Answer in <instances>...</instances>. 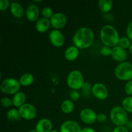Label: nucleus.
Segmentation results:
<instances>
[{"mask_svg": "<svg viewBox=\"0 0 132 132\" xmlns=\"http://www.w3.org/2000/svg\"><path fill=\"white\" fill-rule=\"evenodd\" d=\"M100 53L102 55L105 57L112 55V48L111 47H109V46H104L103 47H101V48Z\"/></svg>", "mask_w": 132, "mask_h": 132, "instance_id": "27", "label": "nucleus"}, {"mask_svg": "<svg viewBox=\"0 0 132 132\" xmlns=\"http://www.w3.org/2000/svg\"><path fill=\"white\" fill-rule=\"evenodd\" d=\"M122 107L127 112L132 113V97H126L122 103Z\"/></svg>", "mask_w": 132, "mask_h": 132, "instance_id": "24", "label": "nucleus"}, {"mask_svg": "<svg viewBox=\"0 0 132 132\" xmlns=\"http://www.w3.org/2000/svg\"><path fill=\"white\" fill-rule=\"evenodd\" d=\"M125 91L127 95H132V80L126 82L125 86Z\"/></svg>", "mask_w": 132, "mask_h": 132, "instance_id": "29", "label": "nucleus"}, {"mask_svg": "<svg viewBox=\"0 0 132 132\" xmlns=\"http://www.w3.org/2000/svg\"><path fill=\"white\" fill-rule=\"evenodd\" d=\"M42 15H43V18H51L52 16L54 15V13H53V10L50 7H44L42 9Z\"/></svg>", "mask_w": 132, "mask_h": 132, "instance_id": "26", "label": "nucleus"}, {"mask_svg": "<svg viewBox=\"0 0 132 132\" xmlns=\"http://www.w3.org/2000/svg\"><path fill=\"white\" fill-rule=\"evenodd\" d=\"M97 115L94 110L90 108H85L80 112L81 121L87 125H92L97 121Z\"/></svg>", "mask_w": 132, "mask_h": 132, "instance_id": "10", "label": "nucleus"}, {"mask_svg": "<svg viewBox=\"0 0 132 132\" xmlns=\"http://www.w3.org/2000/svg\"><path fill=\"white\" fill-rule=\"evenodd\" d=\"M82 90H83V91L85 92V93H87V92H89L90 90H92V87L91 85H90L89 82H85V84H84L83 86H82Z\"/></svg>", "mask_w": 132, "mask_h": 132, "instance_id": "35", "label": "nucleus"}, {"mask_svg": "<svg viewBox=\"0 0 132 132\" xmlns=\"http://www.w3.org/2000/svg\"><path fill=\"white\" fill-rule=\"evenodd\" d=\"M28 132H37V131H36V129H32V130H29V131H28Z\"/></svg>", "mask_w": 132, "mask_h": 132, "instance_id": "39", "label": "nucleus"}, {"mask_svg": "<svg viewBox=\"0 0 132 132\" xmlns=\"http://www.w3.org/2000/svg\"><path fill=\"white\" fill-rule=\"evenodd\" d=\"M49 39L55 47H61L64 43V37L63 34L58 30H53L49 34Z\"/></svg>", "mask_w": 132, "mask_h": 132, "instance_id": "11", "label": "nucleus"}, {"mask_svg": "<svg viewBox=\"0 0 132 132\" xmlns=\"http://www.w3.org/2000/svg\"><path fill=\"white\" fill-rule=\"evenodd\" d=\"M10 12L13 16L17 18H21L24 15V9L18 2H12L10 3Z\"/></svg>", "mask_w": 132, "mask_h": 132, "instance_id": "17", "label": "nucleus"}, {"mask_svg": "<svg viewBox=\"0 0 132 132\" xmlns=\"http://www.w3.org/2000/svg\"><path fill=\"white\" fill-rule=\"evenodd\" d=\"M67 82L68 86L74 90L82 88L85 82L82 73L77 70H74L70 72L67 77Z\"/></svg>", "mask_w": 132, "mask_h": 132, "instance_id": "5", "label": "nucleus"}, {"mask_svg": "<svg viewBox=\"0 0 132 132\" xmlns=\"http://www.w3.org/2000/svg\"><path fill=\"white\" fill-rule=\"evenodd\" d=\"M116 77L121 81L132 80V64L130 62H122L117 66L115 70Z\"/></svg>", "mask_w": 132, "mask_h": 132, "instance_id": "4", "label": "nucleus"}, {"mask_svg": "<svg viewBox=\"0 0 132 132\" xmlns=\"http://www.w3.org/2000/svg\"><path fill=\"white\" fill-rule=\"evenodd\" d=\"M112 57L117 61L122 62L127 58L128 54L126 49L122 48L119 46H116L112 48Z\"/></svg>", "mask_w": 132, "mask_h": 132, "instance_id": "13", "label": "nucleus"}, {"mask_svg": "<svg viewBox=\"0 0 132 132\" xmlns=\"http://www.w3.org/2000/svg\"><path fill=\"white\" fill-rule=\"evenodd\" d=\"M39 15V10L37 5L34 4L30 5L26 10V17L27 19L31 22L37 21Z\"/></svg>", "mask_w": 132, "mask_h": 132, "instance_id": "15", "label": "nucleus"}, {"mask_svg": "<svg viewBox=\"0 0 132 132\" xmlns=\"http://www.w3.org/2000/svg\"><path fill=\"white\" fill-rule=\"evenodd\" d=\"M110 119L117 126H125L128 122V115L122 106H115L110 112Z\"/></svg>", "mask_w": 132, "mask_h": 132, "instance_id": "3", "label": "nucleus"}, {"mask_svg": "<svg viewBox=\"0 0 132 132\" xmlns=\"http://www.w3.org/2000/svg\"><path fill=\"white\" fill-rule=\"evenodd\" d=\"M21 84L19 81L14 78H7L1 82V90L4 94L13 95L19 92Z\"/></svg>", "mask_w": 132, "mask_h": 132, "instance_id": "6", "label": "nucleus"}, {"mask_svg": "<svg viewBox=\"0 0 132 132\" xmlns=\"http://www.w3.org/2000/svg\"><path fill=\"white\" fill-rule=\"evenodd\" d=\"M52 129V123L50 119L43 118L37 122L36 130L37 132H50Z\"/></svg>", "mask_w": 132, "mask_h": 132, "instance_id": "14", "label": "nucleus"}, {"mask_svg": "<svg viewBox=\"0 0 132 132\" xmlns=\"http://www.w3.org/2000/svg\"><path fill=\"white\" fill-rule=\"evenodd\" d=\"M70 97L73 101H77L80 98L79 93L77 92L76 90L72 92L70 94Z\"/></svg>", "mask_w": 132, "mask_h": 132, "instance_id": "34", "label": "nucleus"}, {"mask_svg": "<svg viewBox=\"0 0 132 132\" xmlns=\"http://www.w3.org/2000/svg\"><path fill=\"white\" fill-rule=\"evenodd\" d=\"M97 121L100 122V123L106 122L107 121V116L104 113H99V114L97 115Z\"/></svg>", "mask_w": 132, "mask_h": 132, "instance_id": "32", "label": "nucleus"}, {"mask_svg": "<svg viewBox=\"0 0 132 132\" xmlns=\"http://www.w3.org/2000/svg\"><path fill=\"white\" fill-rule=\"evenodd\" d=\"M100 37L104 46L115 47L119 42L120 37L117 29L110 24L104 25L101 30Z\"/></svg>", "mask_w": 132, "mask_h": 132, "instance_id": "2", "label": "nucleus"}, {"mask_svg": "<svg viewBox=\"0 0 132 132\" xmlns=\"http://www.w3.org/2000/svg\"><path fill=\"white\" fill-rule=\"evenodd\" d=\"M26 100H27L26 94L23 92H19L15 94L13 97V105L18 108H20L25 104Z\"/></svg>", "mask_w": 132, "mask_h": 132, "instance_id": "19", "label": "nucleus"}, {"mask_svg": "<svg viewBox=\"0 0 132 132\" xmlns=\"http://www.w3.org/2000/svg\"><path fill=\"white\" fill-rule=\"evenodd\" d=\"M19 81L22 86H28L33 83L34 81V77L32 73H25L21 76Z\"/></svg>", "mask_w": 132, "mask_h": 132, "instance_id": "21", "label": "nucleus"}, {"mask_svg": "<svg viewBox=\"0 0 132 132\" xmlns=\"http://www.w3.org/2000/svg\"><path fill=\"white\" fill-rule=\"evenodd\" d=\"M1 104L4 108H9L13 104V102L10 98L9 97H3L1 101Z\"/></svg>", "mask_w": 132, "mask_h": 132, "instance_id": "28", "label": "nucleus"}, {"mask_svg": "<svg viewBox=\"0 0 132 132\" xmlns=\"http://www.w3.org/2000/svg\"><path fill=\"white\" fill-rule=\"evenodd\" d=\"M100 132H105V131H100Z\"/></svg>", "mask_w": 132, "mask_h": 132, "instance_id": "42", "label": "nucleus"}, {"mask_svg": "<svg viewBox=\"0 0 132 132\" xmlns=\"http://www.w3.org/2000/svg\"><path fill=\"white\" fill-rule=\"evenodd\" d=\"M19 112L21 118L26 120H32L36 117L37 110L36 107L29 103H25L19 108Z\"/></svg>", "mask_w": 132, "mask_h": 132, "instance_id": "7", "label": "nucleus"}, {"mask_svg": "<svg viewBox=\"0 0 132 132\" xmlns=\"http://www.w3.org/2000/svg\"><path fill=\"white\" fill-rule=\"evenodd\" d=\"M113 132H129L128 129L125 126H117L113 130Z\"/></svg>", "mask_w": 132, "mask_h": 132, "instance_id": "33", "label": "nucleus"}, {"mask_svg": "<svg viewBox=\"0 0 132 132\" xmlns=\"http://www.w3.org/2000/svg\"><path fill=\"white\" fill-rule=\"evenodd\" d=\"M50 24L55 28V30L63 28L67 24V18L64 14L61 12H57L54 14L50 19Z\"/></svg>", "mask_w": 132, "mask_h": 132, "instance_id": "9", "label": "nucleus"}, {"mask_svg": "<svg viewBox=\"0 0 132 132\" xmlns=\"http://www.w3.org/2000/svg\"><path fill=\"white\" fill-rule=\"evenodd\" d=\"M50 21L48 19L45 18H42L39 19L36 21V28L40 33H45L47 32L50 28Z\"/></svg>", "mask_w": 132, "mask_h": 132, "instance_id": "16", "label": "nucleus"}, {"mask_svg": "<svg viewBox=\"0 0 132 132\" xmlns=\"http://www.w3.org/2000/svg\"><path fill=\"white\" fill-rule=\"evenodd\" d=\"M131 43L130 39L128 37H121L119 39V46H121V47H122V48L124 49L129 48L130 45H131Z\"/></svg>", "mask_w": 132, "mask_h": 132, "instance_id": "25", "label": "nucleus"}, {"mask_svg": "<svg viewBox=\"0 0 132 132\" xmlns=\"http://www.w3.org/2000/svg\"><path fill=\"white\" fill-rule=\"evenodd\" d=\"M74 104L72 102V101L67 99L64 100L61 104V110L64 112V113H70L74 110Z\"/></svg>", "mask_w": 132, "mask_h": 132, "instance_id": "22", "label": "nucleus"}, {"mask_svg": "<svg viewBox=\"0 0 132 132\" xmlns=\"http://www.w3.org/2000/svg\"><path fill=\"white\" fill-rule=\"evenodd\" d=\"M98 3L100 10L104 14L109 12L113 7V1L112 0H99Z\"/></svg>", "mask_w": 132, "mask_h": 132, "instance_id": "20", "label": "nucleus"}, {"mask_svg": "<svg viewBox=\"0 0 132 132\" xmlns=\"http://www.w3.org/2000/svg\"><path fill=\"white\" fill-rule=\"evenodd\" d=\"M126 34L128 37L132 41V21L130 22L126 28Z\"/></svg>", "mask_w": 132, "mask_h": 132, "instance_id": "31", "label": "nucleus"}, {"mask_svg": "<svg viewBox=\"0 0 132 132\" xmlns=\"http://www.w3.org/2000/svg\"><path fill=\"white\" fill-rule=\"evenodd\" d=\"M36 1V2H41V1Z\"/></svg>", "mask_w": 132, "mask_h": 132, "instance_id": "41", "label": "nucleus"}, {"mask_svg": "<svg viewBox=\"0 0 132 132\" xmlns=\"http://www.w3.org/2000/svg\"><path fill=\"white\" fill-rule=\"evenodd\" d=\"M126 125H127L128 128L129 129H130V130H132V121H128V123L126 124Z\"/></svg>", "mask_w": 132, "mask_h": 132, "instance_id": "37", "label": "nucleus"}, {"mask_svg": "<svg viewBox=\"0 0 132 132\" xmlns=\"http://www.w3.org/2000/svg\"><path fill=\"white\" fill-rule=\"evenodd\" d=\"M94 40L92 30L88 27H81L77 30L73 37L74 46L79 49H86L92 46Z\"/></svg>", "mask_w": 132, "mask_h": 132, "instance_id": "1", "label": "nucleus"}, {"mask_svg": "<svg viewBox=\"0 0 132 132\" xmlns=\"http://www.w3.org/2000/svg\"><path fill=\"white\" fill-rule=\"evenodd\" d=\"M93 95L99 100H105L108 96V90L106 86L101 82H97L92 88Z\"/></svg>", "mask_w": 132, "mask_h": 132, "instance_id": "8", "label": "nucleus"}, {"mask_svg": "<svg viewBox=\"0 0 132 132\" xmlns=\"http://www.w3.org/2000/svg\"><path fill=\"white\" fill-rule=\"evenodd\" d=\"M80 125L76 121H67L63 122L60 127V132H81Z\"/></svg>", "mask_w": 132, "mask_h": 132, "instance_id": "12", "label": "nucleus"}, {"mask_svg": "<svg viewBox=\"0 0 132 132\" xmlns=\"http://www.w3.org/2000/svg\"><path fill=\"white\" fill-rule=\"evenodd\" d=\"M81 132H95V131L94 130V129L92 128L86 127L82 129V131H81Z\"/></svg>", "mask_w": 132, "mask_h": 132, "instance_id": "36", "label": "nucleus"}, {"mask_svg": "<svg viewBox=\"0 0 132 132\" xmlns=\"http://www.w3.org/2000/svg\"><path fill=\"white\" fill-rule=\"evenodd\" d=\"M79 48L75 46H70L67 48L64 52L66 59L70 61L76 60L79 55Z\"/></svg>", "mask_w": 132, "mask_h": 132, "instance_id": "18", "label": "nucleus"}, {"mask_svg": "<svg viewBox=\"0 0 132 132\" xmlns=\"http://www.w3.org/2000/svg\"><path fill=\"white\" fill-rule=\"evenodd\" d=\"M50 132H59L58 131H57V130H52Z\"/></svg>", "mask_w": 132, "mask_h": 132, "instance_id": "40", "label": "nucleus"}, {"mask_svg": "<svg viewBox=\"0 0 132 132\" xmlns=\"http://www.w3.org/2000/svg\"><path fill=\"white\" fill-rule=\"evenodd\" d=\"M6 117L8 120L10 121H17L21 120L20 114H19V110L15 109V108H12L10 109L6 113Z\"/></svg>", "mask_w": 132, "mask_h": 132, "instance_id": "23", "label": "nucleus"}, {"mask_svg": "<svg viewBox=\"0 0 132 132\" xmlns=\"http://www.w3.org/2000/svg\"><path fill=\"white\" fill-rule=\"evenodd\" d=\"M10 6V1L9 0H1L0 1V10L3 11L6 10Z\"/></svg>", "mask_w": 132, "mask_h": 132, "instance_id": "30", "label": "nucleus"}, {"mask_svg": "<svg viewBox=\"0 0 132 132\" xmlns=\"http://www.w3.org/2000/svg\"><path fill=\"white\" fill-rule=\"evenodd\" d=\"M129 51H130V53L132 55V43L130 45V48H129Z\"/></svg>", "mask_w": 132, "mask_h": 132, "instance_id": "38", "label": "nucleus"}]
</instances>
